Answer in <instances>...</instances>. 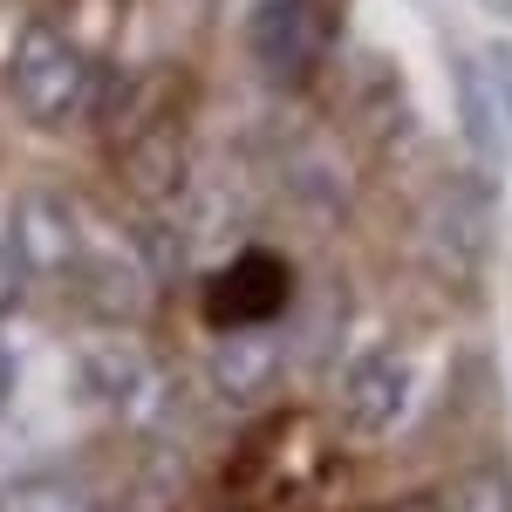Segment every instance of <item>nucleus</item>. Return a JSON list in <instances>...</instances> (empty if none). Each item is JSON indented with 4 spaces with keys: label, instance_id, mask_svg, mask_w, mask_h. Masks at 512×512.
<instances>
[{
    "label": "nucleus",
    "instance_id": "11",
    "mask_svg": "<svg viewBox=\"0 0 512 512\" xmlns=\"http://www.w3.org/2000/svg\"><path fill=\"white\" fill-rule=\"evenodd\" d=\"M14 383H21V362H14V342L0 335V410H7V396H14Z\"/></svg>",
    "mask_w": 512,
    "mask_h": 512
},
{
    "label": "nucleus",
    "instance_id": "4",
    "mask_svg": "<svg viewBox=\"0 0 512 512\" xmlns=\"http://www.w3.org/2000/svg\"><path fill=\"white\" fill-rule=\"evenodd\" d=\"M246 48L274 89H301L328 55V7L321 0H260L246 21Z\"/></svg>",
    "mask_w": 512,
    "mask_h": 512
},
{
    "label": "nucleus",
    "instance_id": "10",
    "mask_svg": "<svg viewBox=\"0 0 512 512\" xmlns=\"http://www.w3.org/2000/svg\"><path fill=\"white\" fill-rule=\"evenodd\" d=\"M21 287H28V267H21V253L0 239V321L21 308Z\"/></svg>",
    "mask_w": 512,
    "mask_h": 512
},
{
    "label": "nucleus",
    "instance_id": "3",
    "mask_svg": "<svg viewBox=\"0 0 512 512\" xmlns=\"http://www.w3.org/2000/svg\"><path fill=\"white\" fill-rule=\"evenodd\" d=\"M287 308H294V267L280 260L274 246H246V253H233L219 274L205 280V321L219 335L274 328Z\"/></svg>",
    "mask_w": 512,
    "mask_h": 512
},
{
    "label": "nucleus",
    "instance_id": "13",
    "mask_svg": "<svg viewBox=\"0 0 512 512\" xmlns=\"http://www.w3.org/2000/svg\"><path fill=\"white\" fill-rule=\"evenodd\" d=\"M478 7H492V14H512V0H478Z\"/></svg>",
    "mask_w": 512,
    "mask_h": 512
},
{
    "label": "nucleus",
    "instance_id": "8",
    "mask_svg": "<svg viewBox=\"0 0 512 512\" xmlns=\"http://www.w3.org/2000/svg\"><path fill=\"white\" fill-rule=\"evenodd\" d=\"M0 512H96V499L69 472H28L0 485Z\"/></svg>",
    "mask_w": 512,
    "mask_h": 512
},
{
    "label": "nucleus",
    "instance_id": "12",
    "mask_svg": "<svg viewBox=\"0 0 512 512\" xmlns=\"http://www.w3.org/2000/svg\"><path fill=\"white\" fill-rule=\"evenodd\" d=\"M383 512H451V506H444V499H390Z\"/></svg>",
    "mask_w": 512,
    "mask_h": 512
},
{
    "label": "nucleus",
    "instance_id": "5",
    "mask_svg": "<svg viewBox=\"0 0 512 512\" xmlns=\"http://www.w3.org/2000/svg\"><path fill=\"white\" fill-rule=\"evenodd\" d=\"M7 246L21 253L28 280H76L82 253H89V233H82L76 205L55 192H28L7 219Z\"/></svg>",
    "mask_w": 512,
    "mask_h": 512
},
{
    "label": "nucleus",
    "instance_id": "7",
    "mask_svg": "<svg viewBox=\"0 0 512 512\" xmlns=\"http://www.w3.org/2000/svg\"><path fill=\"white\" fill-rule=\"evenodd\" d=\"M205 376L219 383V396L233 403H260L267 383L280 376V335L274 328H253V335H219L205 355Z\"/></svg>",
    "mask_w": 512,
    "mask_h": 512
},
{
    "label": "nucleus",
    "instance_id": "2",
    "mask_svg": "<svg viewBox=\"0 0 512 512\" xmlns=\"http://www.w3.org/2000/svg\"><path fill=\"white\" fill-rule=\"evenodd\" d=\"M76 383H82L89 403H103L110 417L137 424V431L164 424V403H171L164 369H158V355L144 349V342H130V335H96V342H82L76 349Z\"/></svg>",
    "mask_w": 512,
    "mask_h": 512
},
{
    "label": "nucleus",
    "instance_id": "9",
    "mask_svg": "<svg viewBox=\"0 0 512 512\" xmlns=\"http://www.w3.org/2000/svg\"><path fill=\"white\" fill-rule=\"evenodd\" d=\"M458 69H465V76L485 89L492 117L506 123V137H512V41H485V48H478V55H465Z\"/></svg>",
    "mask_w": 512,
    "mask_h": 512
},
{
    "label": "nucleus",
    "instance_id": "1",
    "mask_svg": "<svg viewBox=\"0 0 512 512\" xmlns=\"http://www.w3.org/2000/svg\"><path fill=\"white\" fill-rule=\"evenodd\" d=\"M7 96L28 123H76L82 110H96V69L62 28H28L7 55Z\"/></svg>",
    "mask_w": 512,
    "mask_h": 512
},
{
    "label": "nucleus",
    "instance_id": "6",
    "mask_svg": "<svg viewBox=\"0 0 512 512\" xmlns=\"http://www.w3.org/2000/svg\"><path fill=\"white\" fill-rule=\"evenodd\" d=\"M335 403H342V431L349 437H390L403 424V410H410V362L396 349L355 355Z\"/></svg>",
    "mask_w": 512,
    "mask_h": 512
}]
</instances>
